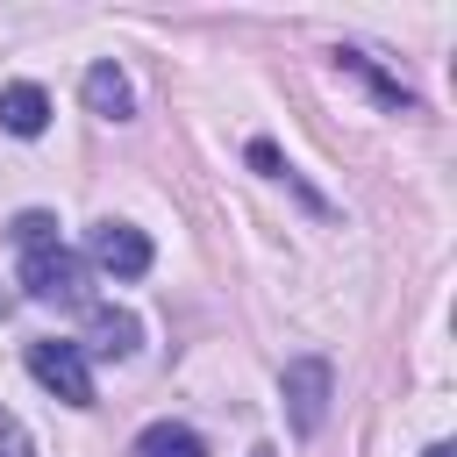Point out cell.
Here are the masks:
<instances>
[{"label": "cell", "instance_id": "obj_3", "mask_svg": "<svg viewBox=\"0 0 457 457\" xmlns=\"http://www.w3.org/2000/svg\"><path fill=\"white\" fill-rule=\"evenodd\" d=\"M21 286H29V300L79 307V300H86V264H79L64 243H43V250H21Z\"/></svg>", "mask_w": 457, "mask_h": 457}, {"label": "cell", "instance_id": "obj_12", "mask_svg": "<svg viewBox=\"0 0 457 457\" xmlns=\"http://www.w3.org/2000/svg\"><path fill=\"white\" fill-rule=\"evenodd\" d=\"M250 164H257V171H271V179H286V157H278V143H250Z\"/></svg>", "mask_w": 457, "mask_h": 457}, {"label": "cell", "instance_id": "obj_6", "mask_svg": "<svg viewBox=\"0 0 457 457\" xmlns=\"http://www.w3.org/2000/svg\"><path fill=\"white\" fill-rule=\"evenodd\" d=\"M0 129H7V136H43V129H50V93L29 86V79L0 86Z\"/></svg>", "mask_w": 457, "mask_h": 457}, {"label": "cell", "instance_id": "obj_14", "mask_svg": "<svg viewBox=\"0 0 457 457\" xmlns=\"http://www.w3.org/2000/svg\"><path fill=\"white\" fill-rule=\"evenodd\" d=\"M250 457H271V450H250Z\"/></svg>", "mask_w": 457, "mask_h": 457}, {"label": "cell", "instance_id": "obj_13", "mask_svg": "<svg viewBox=\"0 0 457 457\" xmlns=\"http://www.w3.org/2000/svg\"><path fill=\"white\" fill-rule=\"evenodd\" d=\"M421 457H457V450H450V443H428V450H421Z\"/></svg>", "mask_w": 457, "mask_h": 457}, {"label": "cell", "instance_id": "obj_11", "mask_svg": "<svg viewBox=\"0 0 457 457\" xmlns=\"http://www.w3.org/2000/svg\"><path fill=\"white\" fill-rule=\"evenodd\" d=\"M0 457H36V443H29V428L0 407Z\"/></svg>", "mask_w": 457, "mask_h": 457}, {"label": "cell", "instance_id": "obj_8", "mask_svg": "<svg viewBox=\"0 0 457 457\" xmlns=\"http://www.w3.org/2000/svg\"><path fill=\"white\" fill-rule=\"evenodd\" d=\"M129 457H207V443H200L186 421H150V428L129 443Z\"/></svg>", "mask_w": 457, "mask_h": 457}, {"label": "cell", "instance_id": "obj_5", "mask_svg": "<svg viewBox=\"0 0 457 457\" xmlns=\"http://www.w3.org/2000/svg\"><path fill=\"white\" fill-rule=\"evenodd\" d=\"M136 343H143V321L129 307H93L79 350H93V357H136Z\"/></svg>", "mask_w": 457, "mask_h": 457}, {"label": "cell", "instance_id": "obj_10", "mask_svg": "<svg viewBox=\"0 0 457 457\" xmlns=\"http://www.w3.org/2000/svg\"><path fill=\"white\" fill-rule=\"evenodd\" d=\"M14 243H21V250H43V243H57V221H50L43 207H29V214H14Z\"/></svg>", "mask_w": 457, "mask_h": 457}, {"label": "cell", "instance_id": "obj_1", "mask_svg": "<svg viewBox=\"0 0 457 457\" xmlns=\"http://www.w3.org/2000/svg\"><path fill=\"white\" fill-rule=\"evenodd\" d=\"M29 378H36L43 393H57L64 407H93V364H86V350L64 343V336L29 343Z\"/></svg>", "mask_w": 457, "mask_h": 457}, {"label": "cell", "instance_id": "obj_2", "mask_svg": "<svg viewBox=\"0 0 457 457\" xmlns=\"http://www.w3.org/2000/svg\"><path fill=\"white\" fill-rule=\"evenodd\" d=\"M278 393H286V421H293V436H314V428L328 421V393H336L328 357H293V364L278 371Z\"/></svg>", "mask_w": 457, "mask_h": 457}, {"label": "cell", "instance_id": "obj_4", "mask_svg": "<svg viewBox=\"0 0 457 457\" xmlns=\"http://www.w3.org/2000/svg\"><path fill=\"white\" fill-rule=\"evenodd\" d=\"M86 250H93V264H100L107 278H143V271H150V236L129 228V221H93Z\"/></svg>", "mask_w": 457, "mask_h": 457}, {"label": "cell", "instance_id": "obj_9", "mask_svg": "<svg viewBox=\"0 0 457 457\" xmlns=\"http://www.w3.org/2000/svg\"><path fill=\"white\" fill-rule=\"evenodd\" d=\"M336 64H343V71H357V79H364V86L378 93V107H393V114H407V107H414V93H407L400 79H386V71H378V64H371L364 50H336Z\"/></svg>", "mask_w": 457, "mask_h": 457}, {"label": "cell", "instance_id": "obj_7", "mask_svg": "<svg viewBox=\"0 0 457 457\" xmlns=\"http://www.w3.org/2000/svg\"><path fill=\"white\" fill-rule=\"evenodd\" d=\"M86 107H93L100 121H129V114H136V93H129V79H121L114 64H93V71H86Z\"/></svg>", "mask_w": 457, "mask_h": 457}]
</instances>
